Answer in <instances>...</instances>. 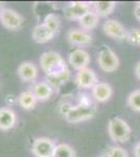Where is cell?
Returning a JSON list of instances; mask_svg holds the SVG:
<instances>
[{"instance_id": "cell-1", "label": "cell", "mask_w": 140, "mask_h": 157, "mask_svg": "<svg viewBox=\"0 0 140 157\" xmlns=\"http://www.w3.org/2000/svg\"><path fill=\"white\" fill-rule=\"evenodd\" d=\"M39 62L40 67L46 73V75H58V73L62 72L63 70L68 68L62 56L55 50L44 52L40 57Z\"/></svg>"}, {"instance_id": "cell-2", "label": "cell", "mask_w": 140, "mask_h": 157, "mask_svg": "<svg viewBox=\"0 0 140 157\" xmlns=\"http://www.w3.org/2000/svg\"><path fill=\"white\" fill-rule=\"evenodd\" d=\"M108 134L114 143L123 144L129 140L132 134V129L123 118L115 116L108 123Z\"/></svg>"}, {"instance_id": "cell-3", "label": "cell", "mask_w": 140, "mask_h": 157, "mask_svg": "<svg viewBox=\"0 0 140 157\" xmlns=\"http://www.w3.org/2000/svg\"><path fill=\"white\" fill-rule=\"evenodd\" d=\"M96 113L95 106L87 104H78V106H69V108L64 112L66 121L71 124H78L81 121L91 120Z\"/></svg>"}, {"instance_id": "cell-4", "label": "cell", "mask_w": 140, "mask_h": 157, "mask_svg": "<svg viewBox=\"0 0 140 157\" xmlns=\"http://www.w3.org/2000/svg\"><path fill=\"white\" fill-rule=\"evenodd\" d=\"M97 63L99 68L103 71L113 72L118 69L120 65V60L113 49H111L109 46H104L98 52Z\"/></svg>"}, {"instance_id": "cell-5", "label": "cell", "mask_w": 140, "mask_h": 157, "mask_svg": "<svg viewBox=\"0 0 140 157\" xmlns=\"http://www.w3.org/2000/svg\"><path fill=\"white\" fill-rule=\"evenodd\" d=\"M0 22L6 29L16 32L22 27L24 23V18L15 10L2 7L0 11Z\"/></svg>"}, {"instance_id": "cell-6", "label": "cell", "mask_w": 140, "mask_h": 157, "mask_svg": "<svg viewBox=\"0 0 140 157\" xmlns=\"http://www.w3.org/2000/svg\"><path fill=\"white\" fill-rule=\"evenodd\" d=\"M55 143L48 137H38L32 145V152L35 157H52Z\"/></svg>"}, {"instance_id": "cell-7", "label": "cell", "mask_w": 140, "mask_h": 157, "mask_svg": "<svg viewBox=\"0 0 140 157\" xmlns=\"http://www.w3.org/2000/svg\"><path fill=\"white\" fill-rule=\"evenodd\" d=\"M103 30L106 36L110 37L114 40H118V41L127 40L128 30L126 29V27L120 22L115 19L106 20L103 24Z\"/></svg>"}, {"instance_id": "cell-8", "label": "cell", "mask_w": 140, "mask_h": 157, "mask_svg": "<svg viewBox=\"0 0 140 157\" xmlns=\"http://www.w3.org/2000/svg\"><path fill=\"white\" fill-rule=\"evenodd\" d=\"M74 83L78 88H82V89H92L98 83V78L95 71L87 67L76 72Z\"/></svg>"}, {"instance_id": "cell-9", "label": "cell", "mask_w": 140, "mask_h": 157, "mask_svg": "<svg viewBox=\"0 0 140 157\" xmlns=\"http://www.w3.org/2000/svg\"><path fill=\"white\" fill-rule=\"evenodd\" d=\"M90 61L91 57L89 52L82 48H74L71 50L69 56H68V63L76 71L87 68Z\"/></svg>"}, {"instance_id": "cell-10", "label": "cell", "mask_w": 140, "mask_h": 157, "mask_svg": "<svg viewBox=\"0 0 140 157\" xmlns=\"http://www.w3.org/2000/svg\"><path fill=\"white\" fill-rule=\"evenodd\" d=\"M90 3L85 1H72L64 9L65 18L68 20H80L85 14L90 12Z\"/></svg>"}, {"instance_id": "cell-11", "label": "cell", "mask_w": 140, "mask_h": 157, "mask_svg": "<svg viewBox=\"0 0 140 157\" xmlns=\"http://www.w3.org/2000/svg\"><path fill=\"white\" fill-rule=\"evenodd\" d=\"M17 73L23 82L30 83L37 80L38 75H39V69H38L37 65L32 62L26 61V62H22L18 66Z\"/></svg>"}, {"instance_id": "cell-12", "label": "cell", "mask_w": 140, "mask_h": 157, "mask_svg": "<svg viewBox=\"0 0 140 157\" xmlns=\"http://www.w3.org/2000/svg\"><path fill=\"white\" fill-rule=\"evenodd\" d=\"M67 40L71 45H74V46H84V45L91 44L93 41V38L86 30L72 29L68 30Z\"/></svg>"}, {"instance_id": "cell-13", "label": "cell", "mask_w": 140, "mask_h": 157, "mask_svg": "<svg viewBox=\"0 0 140 157\" xmlns=\"http://www.w3.org/2000/svg\"><path fill=\"white\" fill-rule=\"evenodd\" d=\"M91 90L92 98L96 103H107L113 95V88L106 82H98Z\"/></svg>"}, {"instance_id": "cell-14", "label": "cell", "mask_w": 140, "mask_h": 157, "mask_svg": "<svg viewBox=\"0 0 140 157\" xmlns=\"http://www.w3.org/2000/svg\"><path fill=\"white\" fill-rule=\"evenodd\" d=\"M17 124V115L13 109L9 107L0 108V130L9 131Z\"/></svg>"}, {"instance_id": "cell-15", "label": "cell", "mask_w": 140, "mask_h": 157, "mask_svg": "<svg viewBox=\"0 0 140 157\" xmlns=\"http://www.w3.org/2000/svg\"><path fill=\"white\" fill-rule=\"evenodd\" d=\"M55 34L53 32H51L48 27L45 26L44 24H38L36 25L32 29V38L36 43H39V44H44L47 43L55 38Z\"/></svg>"}, {"instance_id": "cell-16", "label": "cell", "mask_w": 140, "mask_h": 157, "mask_svg": "<svg viewBox=\"0 0 140 157\" xmlns=\"http://www.w3.org/2000/svg\"><path fill=\"white\" fill-rule=\"evenodd\" d=\"M32 92L37 98L38 102H45L48 101L53 94V88L46 81L37 82L32 87Z\"/></svg>"}, {"instance_id": "cell-17", "label": "cell", "mask_w": 140, "mask_h": 157, "mask_svg": "<svg viewBox=\"0 0 140 157\" xmlns=\"http://www.w3.org/2000/svg\"><path fill=\"white\" fill-rule=\"evenodd\" d=\"M18 103H19L20 107L24 110H32L37 106L38 100L34 94L32 90H25L21 92L18 97Z\"/></svg>"}, {"instance_id": "cell-18", "label": "cell", "mask_w": 140, "mask_h": 157, "mask_svg": "<svg viewBox=\"0 0 140 157\" xmlns=\"http://www.w3.org/2000/svg\"><path fill=\"white\" fill-rule=\"evenodd\" d=\"M99 23V17L94 11L88 12L87 14H85L84 16L78 20V24L82 27L83 30L89 32L95 29Z\"/></svg>"}, {"instance_id": "cell-19", "label": "cell", "mask_w": 140, "mask_h": 157, "mask_svg": "<svg viewBox=\"0 0 140 157\" xmlns=\"http://www.w3.org/2000/svg\"><path fill=\"white\" fill-rule=\"evenodd\" d=\"M115 6V1H96L94 2V12L98 17H107L113 13Z\"/></svg>"}, {"instance_id": "cell-20", "label": "cell", "mask_w": 140, "mask_h": 157, "mask_svg": "<svg viewBox=\"0 0 140 157\" xmlns=\"http://www.w3.org/2000/svg\"><path fill=\"white\" fill-rule=\"evenodd\" d=\"M52 157H76V152L68 144H58L53 151Z\"/></svg>"}, {"instance_id": "cell-21", "label": "cell", "mask_w": 140, "mask_h": 157, "mask_svg": "<svg viewBox=\"0 0 140 157\" xmlns=\"http://www.w3.org/2000/svg\"><path fill=\"white\" fill-rule=\"evenodd\" d=\"M43 24L57 35L59 29H60V18H59L58 15L53 14V13H49L45 16L44 20H43Z\"/></svg>"}, {"instance_id": "cell-22", "label": "cell", "mask_w": 140, "mask_h": 157, "mask_svg": "<svg viewBox=\"0 0 140 157\" xmlns=\"http://www.w3.org/2000/svg\"><path fill=\"white\" fill-rule=\"evenodd\" d=\"M127 104L133 111L140 112V89H135L130 93Z\"/></svg>"}, {"instance_id": "cell-23", "label": "cell", "mask_w": 140, "mask_h": 157, "mask_svg": "<svg viewBox=\"0 0 140 157\" xmlns=\"http://www.w3.org/2000/svg\"><path fill=\"white\" fill-rule=\"evenodd\" d=\"M126 41L133 46H140V29H133L128 30Z\"/></svg>"}, {"instance_id": "cell-24", "label": "cell", "mask_w": 140, "mask_h": 157, "mask_svg": "<svg viewBox=\"0 0 140 157\" xmlns=\"http://www.w3.org/2000/svg\"><path fill=\"white\" fill-rule=\"evenodd\" d=\"M106 155L107 157H129V153L121 147H111Z\"/></svg>"}, {"instance_id": "cell-25", "label": "cell", "mask_w": 140, "mask_h": 157, "mask_svg": "<svg viewBox=\"0 0 140 157\" xmlns=\"http://www.w3.org/2000/svg\"><path fill=\"white\" fill-rule=\"evenodd\" d=\"M134 16L140 23V2H137V4L134 7Z\"/></svg>"}, {"instance_id": "cell-26", "label": "cell", "mask_w": 140, "mask_h": 157, "mask_svg": "<svg viewBox=\"0 0 140 157\" xmlns=\"http://www.w3.org/2000/svg\"><path fill=\"white\" fill-rule=\"evenodd\" d=\"M134 156L135 157H140V141L137 143L134 147Z\"/></svg>"}, {"instance_id": "cell-27", "label": "cell", "mask_w": 140, "mask_h": 157, "mask_svg": "<svg viewBox=\"0 0 140 157\" xmlns=\"http://www.w3.org/2000/svg\"><path fill=\"white\" fill-rule=\"evenodd\" d=\"M135 75L140 81V61L136 64V66H135Z\"/></svg>"}, {"instance_id": "cell-28", "label": "cell", "mask_w": 140, "mask_h": 157, "mask_svg": "<svg viewBox=\"0 0 140 157\" xmlns=\"http://www.w3.org/2000/svg\"><path fill=\"white\" fill-rule=\"evenodd\" d=\"M1 6H2V3H1V2H0V11H1V9H2Z\"/></svg>"}, {"instance_id": "cell-29", "label": "cell", "mask_w": 140, "mask_h": 157, "mask_svg": "<svg viewBox=\"0 0 140 157\" xmlns=\"http://www.w3.org/2000/svg\"><path fill=\"white\" fill-rule=\"evenodd\" d=\"M98 157H107V155H101V156H98Z\"/></svg>"}]
</instances>
